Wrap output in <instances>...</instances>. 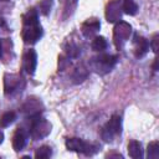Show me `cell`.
Instances as JSON below:
<instances>
[{
  "label": "cell",
  "mask_w": 159,
  "mask_h": 159,
  "mask_svg": "<svg viewBox=\"0 0 159 159\" xmlns=\"http://www.w3.org/2000/svg\"><path fill=\"white\" fill-rule=\"evenodd\" d=\"M158 157H159V145H158V142H152L148 145V158L157 159Z\"/></svg>",
  "instance_id": "d6986e66"
},
{
  "label": "cell",
  "mask_w": 159,
  "mask_h": 159,
  "mask_svg": "<svg viewBox=\"0 0 159 159\" xmlns=\"http://www.w3.org/2000/svg\"><path fill=\"white\" fill-rule=\"evenodd\" d=\"M2 139H4V134H2V132L0 130V143L2 142Z\"/></svg>",
  "instance_id": "603a6c76"
},
{
  "label": "cell",
  "mask_w": 159,
  "mask_h": 159,
  "mask_svg": "<svg viewBox=\"0 0 159 159\" xmlns=\"http://www.w3.org/2000/svg\"><path fill=\"white\" fill-rule=\"evenodd\" d=\"M128 154L130 158L133 159H139L143 157V149H142V144L137 140H132L128 144Z\"/></svg>",
  "instance_id": "7c38bea8"
},
{
  "label": "cell",
  "mask_w": 159,
  "mask_h": 159,
  "mask_svg": "<svg viewBox=\"0 0 159 159\" xmlns=\"http://www.w3.org/2000/svg\"><path fill=\"white\" fill-rule=\"evenodd\" d=\"M16 119V113L12 112V111H9V112H5L1 117H0V127L1 128H5V127H9L10 124H12Z\"/></svg>",
  "instance_id": "5bb4252c"
},
{
  "label": "cell",
  "mask_w": 159,
  "mask_h": 159,
  "mask_svg": "<svg viewBox=\"0 0 159 159\" xmlns=\"http://www.w3.org/2000/svg\"><path fill=\"white\" fill-rule=\"evenodd\" d=\"M26 144V133L22 128H17L12 137V148L16 152H20Z\"/></svg>",
  "instance_id": "8fae6325"
},
{
  "label": "cell",
  "mask_w": 159,
  "mask_h": 159,
  "mask_svg": "<svg viewBox=\"0 0 159 159\" xmlns=\"http://www.w3.org/2000/svg\"><path fill=\"white\" fill-rule=\"evenodd\" d=\"M24 27H22V39L26 43H36L42 36V27L39 22L37 11L30 9L24 15Z\"/></svg>",
  "instance_id": "6da1fadb"
},
{
  "label": "cell",
  "mask_w": 159,
  "mask_h": 159,
  "mask_svg": "<svg viewBox=\"0 0 159 159\" xmlns=\"http://www.w3.org/2000/svg\"><path fill=\"white\" fill-rule=\"evenodd\" d=\"M0 1H7V0H0Z\"/></svg>",
  "instance_id": "d4e9b609"
},
{
  "label": "cell",
  "mask_w": 159,
  "mask_h": 159,
  "mask_svg": "<svg viewBox=\"0 0 159 159\" xmlns=\"http://www.w3.org/2000/svg\"><path fill=\"white\" fill-rule=\"evenodd\" d=\"M37 65V55L35 50H27L22 57V67L29 75H34Z\"/></svg>",
  "instance_id": "52a82bcc"
},
{
  "label": "cell",
  "mask_w": 159,
  "mask_h": 159,
  "mask_svg": "<svg viewBox=\"0 0 159 159\" xmlns=\"http://www.w3.org/2000/svg\"><path fill=\"white\" fill-rule=\"evenodd\" d=\"M2 55V46H1V41H0V57Z\"/></svg>",
  "instance_id": "cb8c5ba5"
},
{
  "label": "cell",
  "mask_w": 159,
  "mask_h": 159,
  "mask_svg": "<svg viewBox=\"0 0 159 159\" xmlns=\"http://www.w3.org/2000/svg\"><path fill=\"white\" fill-rule=\"evenodd\" d=\"M51 6H52V0H42L40 4V11L43 15H47L51 10Z\"/></svg>",
  "instance_id": "ffe728a7"
},
{
  "label": "cell",
  "mask_w": 159,
  "mask_h": 159,
  "mask_svg": "<svg viewBox=\"0 0 159 159\" xmlns=\"http://www.w3.org/2000/svg\"><path fill=\"white\" fill-rule=\"evenodd\" d=\"M122 10L128 15H135L138 11V5L134 0H124L122 5Z\"/></svg>",
  "instance_id": "9a60e30c"
},
{
  "label": "cell",
  "mask_w": 159,
  "mask_h": 159,
  "mask_svg": "<svg viewBox=\"0 0 159 159\" xmlns=\"http://www.w3.org/2000/svg\"><path fill=\"white\" fill-rule=\"evenodd\" d=\"M122 133V119L118 114L111 117V119L103 125L101 130V135L106 142H112L114 137L120 135Z\"/></svg>",
  "instance_id": "7a4b0ae2"
},
{
  "label": "cell",
  "mask_w": 159,
  "mask_h": 159,
  "mask_svg": "<svg viewBox=\"0 0 159 159\" xmlns=\"http://www.w3.org/2000/svg\"><path fill=\"white\" fill-rule=\"evenodd\" d=\"M67 53H68L70 57H77L80 55V50H78V47L75 43H70L68 50H67Z\"/></svg>",
  "instance_id": "44dd1931"
},
{
  "label": "cell",
  "mask_w": 159,
  "mask_h": 159,
  "mask_svg": "<svg viewBox=\"0 0 159 159\" xmlns=\"http://www.w3.org/2000/svg\"><path fill=\"white\" fill-rule=\"evenodd\" d=\"M133 43H134V55H135L137 58L143 57L148 52V50H149L148 40L142 37V36H139V35H134Z\"/></svg>",
  "instance_id": "ba28073f"
},
{
  "label": "cell",
  "mask_w": 159,
  "mask_h": 159,
  "mask_svg": "<svg viewBox=\"0 0 159 159\" xmlns=\"http://www.w3.org/2000/svg\"><path fill=\"white\" fill-rule=\"evenodd\" d=\"M99 27H101V24L97 19H88L82 24L81 31L86 37H89L93 34H96L99 30Z\"/></svg>",
  "instance_id": "9c48e42d"
},
{
  "label": "cell",
  "mask_w": 159,
  "mask_h": 159,
  "mask_svg": "<svg viewBox=\"0 0 159 159\" xmlns=\"http://www.w3.org/2000/svg\"><path fill=\"white\" fill-rule=\"evenodd\" d=\"M130 31H132L130 25L127 24V22H124V21H119V22L116 25L113 39H114V43H116L117 48H122V47H123L124 42L129 39Z\"/></svg>",
  "instance_id": "8992f818"
},
{
  "label": "cell",
  "mask_w": 159,
  "mask_h": 159,
  "mask_svg": "<svg viewBox=\"0 0 159 159\" xmlns=\"http://www.w3.org/2000/svg\"><path fill=\"white\" fill-rule=\"evenodd\" d=\"M92 48L94 51H103L107 48V41L103 36H96L92 41Z\"/></svg>",
  "instance_id": "2e32d148"
},
{
  "label": "cell",
  "mask_w": 159,
  "mask_h": 159,
  "mask_svg": "<svg viewBox=\"0 0 159 159\" xmlns=\"http://www.w3.org/2000/svg\"><path fill=\"white\" fill-rule=\"evenodd\" d=\"M120 6L117 1L111 2L107 6V11H106V17L108 22H114V21H119L120 19Z\"/></svg>",
  "instance_id": "30bf717a"
},
{
  "label": "cell",
  "mask_w": 159,
  "mask_h": 159,
  "mask_svg": "<svg viewBox=\"0 0 159 159\" xmlns=\"http://www.w3.org/2000/svg\"><path fill=\"white\" fill-rule=\"evenodd\" d=\"M20 86V78L15 75H10V80H7V77H5V93H12L14 91H16Z\"/></svg>",
  "instance_id": "4fadbf2b"
},
{
  "label": "cell",
  "mask_w": 159,
  "mask_h": 159,
  "mask_svg": "<svg viewBox=\"0 0 159 159\" xmlns=\"http://www.w3.org/2000/svg\"><path fill=\"white\" fill-rule=\"evenodd\" d=\"M50 130H51V124L47 120H45L43 118H40V113L31 116L30 135L34 139H41V138L46 137L50 133Z\"/></svg>",
  "instance_id": "277c9868"
},
{
  "label": "cell",
  "mask_w": 159,
  "mask_h": 159,
  "mask_svg": "<svg viewBox=\"0 0 159 159\" xmlns=\"http://www.w3.org/2000/svg\"><path fill=\"white\" fill-rule=\"evenodd\" d=\"M87 77V70L84 67H80V68H76L73 75H72V80L75 83H80L82 82L83 80H86Z\"/></svg>",
  "instance_id": "e0dca14e"
},
{
  "label": "cell",
  "mask_w": 159,
  "mask_h": 159,
  "mask_svg": "<svg viewBox=\"0 0 159 159\" xmlns=\"http://www.w3.org/2000/svg\"><path fill=\"white\" fill-rule=\"evenodd\" d=\"M117 63V56L113 55H99L98 57H94L92 60V68L101 75H104L109 72Z\"/></svg>",
  "instance_id": "5b68a950"
},
{
  "label": "cell",
  "mask_w": 159,
  "mask_h": 159,
  "mask_svg": "<svg viewBox=\"0 0 159 159\" xmlns=\"http://www.w3.org/2000/svg\"><path fill=\"white\" fill-rule=\"evenodd\" d=\"M66 148L71 152H77V153H82V154H86V155H93L94 153L98 152V145L87 143V142H84L83 139H80V138H68V139H66Z\"/></svg>",
  "instance_id": "3957f363"
},
{
  "label": "cell",
  "mask_w": 159,
  "mask_h": 159,
  "mask_svg": "<svg viewBox=\"0 0 159 159\" xmlns=\"http://www.w3.org/2000/svg\"><path fill=\"white\" fill-rule=\"evenodd\" d=\"M51 154H52L51 148H50V147H47V145H42V147H40V148L36 150V153H35V158L46 159V158H50V157H51Z\"/></svg>",
  "instance_id": "ac0fdd59"
},
{
  "label": "cell",
  "mask_w": 159,
  "mask_h": 159,
  "mask_svg": "<svg viewBox=\"0 0 159 159\" xmlns=\"http://www.w3.org/2000/svg\"><path fill=\"white\" fill-rule=\"evenodd\" d=\"M152 48H153V51L154 52H158V35H155L154 37H153V40H152Z\"/></svg>",
  "instance_id": "7402d4cb"
}]
</instances>
